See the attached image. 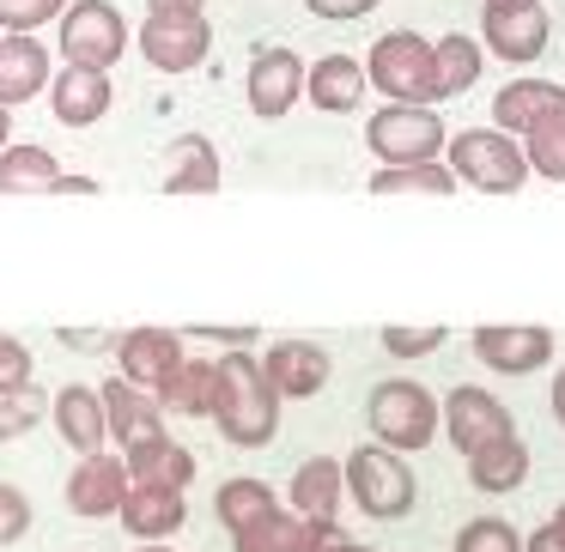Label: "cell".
I'll use <instances>...</instances> for the list:
<instances>
[{
    "label": "cell",
    "instance_id": "cell-16",
    "mask_svg": "<svg viewBox=\"0 0 565 552\" xmlns=\"http://www.w3.org/2000/svg\"><path fill=\"white\" fill-rule=\"evenodd\" d=\"M50 104H55V122L62 128H92V122L110 116L116 86H110V74H92V67H55Z\"/></svg>",
    "mask_w": 565,
    "mask_h": 552
},
{
    "label": "cell",
    "instance_id": "cell-26",
    "mask_svg": "<svg viewBox=\"0 0 565 552\" xmlns=\"http://www.w3.org/2000/svg\"><path fill=\"white\" fill-rule=\"evenodd\" d=\"M341 491H347V474L334 455H310V462H298L292 474V510L298 516H341Z\"/></svg>",
    "mask_w": 565,
    "mask_h": 552
},
{
    "label": "cell",
    "instance_id": "cell-21",
    "mask_svg": "<svg viewBox=\"0 0 565 552\" xmlns=\"http://www.w3.org/2000/svg\"><path fill=\"white\" fill-rule=\"evenodd\" d=\"M116 522H122L135 540H171L177 528L189 522V498L171 491V486H128Z\"/></svg>",
    "mask_w": 565,
    "mask_h": 552
},
{
    "label": "cell",
    "instance_id": "cell-4",
    "mask_svg": "<svg viewBox=\"0 0 565 552\" xmlns=\"http://www.w3.org/2000/svg\"><path fill=\"white\" fill-rule=\"evenodd\" d=\"M135 31H128L122 7L116 0H67L62 25H55V50H62V67H92V74H110L128 55Z\"/></svg>",
    "mask_w": 565,
    "mask_h": 552
},
{
    "label": "cell",
    "instance_id": "cell-20",
    "mask_svg": "<svg viewBox=\"0 0 565 552\" xmlns=\"http://www.w3.org/2000/svg\"><path fill=\"white\" fill-rule=\"evenodd\" d=\"M225 171H220V152H213L207 134H177L171 152H164V195H220Z\"/></svg>",
    "mask_w": 565,
    "mask_h": 552
},
{
    "label": "cell",
    "instance_id": "cell-18",
    "mask_svg": "<svg viewBox=\"0 0 565 552\" xmlns=\"http://www.w3.org/2000/svg\"><path fill=\"white\" fill-rule=\"evenodd\" d=\"M50 50L38 37H0V110H19V104L43 98L50 91Z\"/></svg>",
    "mask_w": 565,
    "mask_h": 552
},
{
    "label": "cell",
    "instance_id": "cell-36",
    "mask_svg": "<svg viewBox=\"0 0 565 552\" xmlns=\"http://www.w3.org/2000/svg\"><path fill=\"white\" fill-rule=\"evenodd\" d=\"M67 13V0H0V31L7 37H31L38 25Z\"/></svg>",
    "mask_w": 565,
    "mask_h": 552
},
{
    "label": "cell",
    "instance_id": "cell-29",
    "mask_svg": "<svg viewBox=\"0 0 565 552\" xmlns=\"http://www.w3.org/2000/svg\"><path fill=\"white\" fill-rule=\"evenodd\" d=\"M232 552H305V516L274 504L256 522L232 528Z\"/></svg>",
    "mask_w": 565,
    "mask_h": 552
},
{
    "label": "cell",
    "instance_id": "cell-6",
    "mask_svg": "<svg viewBox=\"0 0 565 552\" xmlns=\"http://www.w3.org/2000/svg\"><path fill=\"white\" fill-rule=\"evenodd\" d=\"M365 86L383 91L390 104H438L431 43L419 37V31H390V37H377L365 55Z\"/></svg>",
    "mask_w": 565,
    "mask_h": 552
},
{
    "label": "cell",
    "instance_id": "cell-9",
    "mask_svg": "<svg viewBox=\"0 0 565 552\" xmlns=\"http://www.w3.org/2000/svg\"><path fill=\"white\" fill-rule=\"evenodd\" d=\"M140 55H147V67H159V74H189V67L207 62L213 50V25L207 13H147V25H140Z\"/></svg>",
    "mask_w": 565,
    "mask_h": 552
},
{
    "label": "cell",
    "instance_id": "cell-46",
    "mask_svg": "<svg viewBox=\"0 0 565 552\" xmlns=\"http://www.w3.org/2000/svg\"><path fill=\"white\" fill-rule=\"evenodd\" d=\"M547 401H553V419H559V425H565V370H559V377H553V394H547Z\"/></svg>",
    "mask_w": 565,
    "mask_h": 552
},
{
    "label": "cell",
    "instance_id": "cell-42",
    "mask_svg": "<svg viewBox=\"0 0 565 552\" xmlns=\"http://www.w3.org/2000/svg\"><path fill=\"white\" fill-rule=\"evenodd\" d=\"M317 19H365V13H377L383 0H305Z\"/></svg>",
    "mask_w": 565,
    "mask_h": 552
},
{
    "label": "cell",
    "instance_id": "cell-48",
    "mask_svg": "<svg viewBox=\"0 0 565 552\" xmlns=\"http://www.w3.org/2000/svg\"><path fill=\"white\" fill-rule=\"evenodd\" d=\"M7 134H13V110H0V152H7Z\"/></svg>",
    "mask_w": 565,
    "mask_h": 552
},
{
    "label": "cell",
    "instance_id": "cell-45",
    "mask_svg": "<svg viewBox=\"0 0 565 552\" xmlns=\"http://www.w3.org/2000/svg\"><path fill=\"white\" fill-rule=\"evenodd\" d=\"M207 0H147V13H201Z\"/></svg>",
    "mask_w": 565,
    "mask_h": 552
},
{
    "label": "cell",
    "instance_id": "cell-13",
    "mask_svg": "<svg viewBox=\"0 0 565 552\" xmlns=\"http://www.w3.org/2000/svg\"><path fill=\"white\" fill-rule=\"evenodd\" d=\"M183 365V328H128L116 340V377L159 394V382Z\"/></svg>",
    "mask_w": 565,
    "mask_h": 552
},
{
    "label": "cell",
    "instance_id": "cell-5",
    "mask_svg": "<svg viewBox=\"0 0 565 552\" xmlns=\"http://www.w3.org/2000/svg\"><path fill=\"white\" fill-rule=\"evenodd\" d=\"M341 474H347L353 504L371 516V522H402V516L414 510V498H419V479H414V467H407V455L383 450V443H359V450L341 462Z\"/></svg>",
    "mask_w": 565,
    "mask_h": 552
},
{
    "label": "cell",
    "instance_id": "cell-23",
    "mask_svg": "<svg viewBox=\"0 0 565 552\" xmlns=\"http://www.w3.org/2000/svg\"><path fill=\"white\" fill-rule=\"evenodd\" d=\"M541 116H565V86H553V79H511L492 98V128L499 134H523Z\"/></svg>",
    "mask_w": 565,
    "mask_h": 552
},
{
    "label": "cell",
    "instance_id": "cell-24",
    "mask_svg": "<svg viewBox=\"0 0 565 552\" xmlns=\"http://www.w3.org/2000/svg\"><path fill=\"white\" fill-rule=\"evenodd\" d=\"M50 413H55V431H62V443H74L79 455H92V450H104V443H110V425H104V401H98V389H92V382H67V389L50 401Z\"/></svg>",
    "mask_w": 565,
    "mask_h": 552
},
{
    "label": "cell",
    "instance_id": "cell-25",
    "mask_svg": "<svg viewBox=\"0 0 565 552\" xmlns=\"http://www.w3.org/2000/svg\"><path fill=\"white\" fill-rule=\"evenodd\" d=\"M529 479V443L516 431L504 437H487L475 455H468V486L475 491H516Z\"/></svg>",
    "mask_w": 565,
    "mask_h": 552
},
{
    "label": "cell",
    "instance_id": "cell-49",
    "mask_svg": "<svg viewBox=\"0 0 565 552\" xmlns=\"http://www.w3.org/2000/svg\"><path fill=\"white\" fill-rule=\"evenodd\" d=\"M135 552H177V546H164V540H140Z\"/></svg>",
    "mask_w": 565,
    "mask_h": 552
},
{
    "label": "cell",
    "instance_id": "cell-41",
    "mask_svg": "<svg viewBox=\"0 0 565 552\" xmlns=\"http://www.w3.org/2000/svg\"><path fill=\"white\" fill-rule=\"evenodd\" d=\"M347 540V528L334 522V516H305V552H329V546H341Z\"/></svg>",
    "mask_w": 565,
    "mask_h": 552
},
{
    "label": "cell",
    "instance_id": "cell-44",
    "mask_svg": "<svg viewBox=\"0 0 565 552\" xmlns=\"http://www.w3.org/2000/svg\"><path fill=\"white\" fill-rule=\"evenodd\" d=\"M55 195H98V183H92V176H55Z\"/></svg>",
    "mask_w": 565,
    "mask_h": 552
},
{
    "label": "cell",
    "instance_id": "cell-40",
    "mask_svg": "<svg viewBox=\"0 0 565 552\" xmlns=\"http://www.w3.org/2000/svg\"><path fill=\"white\" fill-rule=\"evenodd\" d=\"M195 340H220V346H256V322H201V328H189Z\"/></svg>",
    "mask_w": 565,
    "mask_h": 552
},
{
    "label": "cell",
    "instance_id": "cell-30",
    "mask_svg": "<svg viewBox=\"0 0 565 552\" xmlns=\"http://www.w3.org/2000/svg\"><path fill=\"white\" fill-rule=\"evenodd\" d=\"M55 152L43 147H7L0 152V195H55Z\"/></svg>",
    "mask_w": 565,
    "mask_h": 552
},
{
    "label": "cell",
    "instance_id": "cell-19",
    "mask_svg": "<svg viewBox=\"0 0 565 552\" xmlns=\"http://www.w3.org/2000/svg\"><path fill=\"white\" fill-rule=\"evenodd\" d=\"M122 467H128V486H171V491H189L195 479V455L159 431V437H140L135 450H122Z\"/></svg>",
    "mask_w": 565,
    "mask_h": 552
},
{
    "label": "cell",
    "instance_id": "cell-38",
    "mask_svg": "<svg viewBox=\"0 0 565 552\" xmlns=\"http://www.w3.org/2000/svg\"><path fill=\"white\" fill-rule=\"evenodd\" d=\"M31 522H38V516H31V498L0 479V546H19V540L31 534Z\"/></svg>",
    "mask_w": 565,
    "mask_h": 552
},
{
    "label": "cell",
    "instance_id": "cell-43",
    "mask_svg": "<svg viewBox=\"0 0 565 552\" xmlns=\"http://www.w3.org/2000/svg\"><path fill=\"white\" fill-rule=\"evenodd\" d=\"M523 552H565V504L553 510V522H541L535 534L523 540Z\"/></svg>",
    "mask_w": 565,
    "mask_h": 552
},
{
    "label": "cell",
    "instance_id": "cell-28",
    "mask_svg": "<svg viewBox=\"0 0 565 552\" xmlns=\"http://www.w3.org/2000/svg\"><path fill=\"white\" fill-rule=\"evenodd\" d=\"M371 195H438V201H450L456 188V171L444 159H426V164H377V176H371Z\"/></svg>",
    "mask_w": 565,
    "mask_h": 552
},
{
    "label": "cell",
    "instance_id": "cell-7",
    "mask_svg": "<svg viewBox=\"0 0 565 552\" xmlns=\"http://www.w3.org/2000/svg\"><path fill=\"white\" fill-rule=\"evenodd\" d=\"M365 140L377 152V164H426V159H444L450 134H444L431 104H383L365 122Z\"/></svg>",
    "mask_w": 565,
    "mask_h": 552
},
{
    "label": "cell",
    "instance_id": "cell-39",
    "mask_svg": "<svg viewBox=\"0 0 565 552\" xmlns=\"http://www.w3.org/2000/svg\"><path fill=\"white\" fill-rule=\"evenodd\" d=\"M13 382H31V346L0 334V389H13Z\"/></svg>",
    "mask_w": 565,
    "mask_h": 552
},
{
    "label": "cell",
    "instance_id": "cell-17",
    "mask_svg": "<svg viewBox=\"0 0 565 552\" xmlns=\"http://www.w3.org/2000/svg\"><path fill=\"white\" fill-rule=\"evenodd\" d=\"M98 401H104V425H110V443H122V450H135L140 437H159V431H164V407L152 401L147 389L122 382V377H104Z\"/></svg>",
    "mask_w": 565,
    "mask_h": 552
},
{
    "label": "cell",
    "instance_id": "cell-35",
    "mask_svg": "<svg viewBox=\"0 0 565 552\" xmlns=\"http://www.w3.org/2000/svg\"><path fill=\"white\" fill-rule=\"evenodd\" d=\"M450 552H523V534L504 516H475V522L456 528Z\"/></svg>",
    "mask_w": 565,
    "mask_h": 552
},
{
    "label": "cell",
    "instance_id": "cell-31",
    "mask_svg": "<svg viewBox=\"0 0 565 552\" xmlns=\"http://www.w3.org/2000/svg\"><path fill=\"white\" fill-rule=\"evenodd\" d=\"M152 401L164 407V413H189L201 419L213 407V358H183V365L171 370V377L159 382V394Z\"/></svg>",
    "mask_w": 565,
    "mask_h": 552
},
{
    "label": "cell",
    "instance_id": "cell-34",
    "mask_svg": "<svg viewBox=\"0 0 565 552\" xmlns=\"http://www.w3.org/2000/svg\"><path fill=\"white\" fill-rule=\"evenodd\" d=\"M50 419V394L38 389V382H13V389H0V443L25 437L31 425H43Z\"/></svg>",
    "mask_w": 565,
    "mask_h": 552
},
{
    "label": "cell",
    "instance_id": "cell-33",
    "mask_svg": "<svg viewBox=\"0 0 565 552\" xmlns=\"http://www.w3.org/2000/svg\"><path fill=\"white\" fill-rule=\"evenodd\" d=\"M274 486L268 479H256V474H237V479H225L220 491H213V516H220L225 528H244V522H256L262 510H274Z\"/></svg>",
    "mask_w": 565,
    "mask_h": 552
},
{
    "label": "cell",
    "instance_id": "cell-12",
    "mask_svg": "<svg viewBox=\"0 0 565 552\" xmlns=\"http://www.w3.org/2000/svg\"><path fill=\"white\" fill-rule=\"evenodd\" d=\"M305 67L292 50H262L249 62V79H244V98H249V116L256 122H280L298 98H305Z\"/></svg>",
    "mask_w": 565,
    "mask_h": 552
},
{
    "label": "cell",
    "instance_id": "cell-37",
    "mask_svg": "<svg viewBox=\"0 0 565 552\" xmlns=\"http://www.w3.org/2000/svg\"><path fill=\"white\" fill-rule=\"evenodd\" d=\"M377 340H383L390 358H426V353L444 346V328H431V322H419V328H383Z\"/></svg>",
    "mask_w": 565,
    "mask_h": 552
},
{
    "label": "cell",
    "instance_id": "cell-47",
    "mask_svg": "<svg viewBox=\"0 0 565 552\" xmlns=\"http://www.w3.org/2000/svg\"><path fill=\"white\" fill-rule=\"evenodd\" d=\"M329 552H377V546H365V540H353V534H347L341 546H329Z\"/></svg>",
    "mask_w": 565,
    "mask_h": 552
},
{
    "label": "cell",
    "instance_id": "cell-15",
    "mask_svg": "<svg viewBox=\"0 0 565 552\" xmlns=\"http://www.w3.org/2000/svg\"><path fill=\"white\" fill-rule=\"evenodd\" d=\"M262 370H268L280 401H310V394L329 389L334 358H329V346H317V340H280V346L262 353Z\"/></svg>",
    "mask_w": 565,
    "mask_h": 552
},
{
    "label": "cell",
    "instance_id": "cell-10",
    "mask_svg": "<svg viewBox=\"0 0 565 552\" xmlns=\"http://www.w3.org/2000/svg\"><path fill=\"white\" fill-rule=\"evenodd\" d=\"M475 358L499 377H535L553 358V328H541V322H487V328H475Z\"/></svg>",
    "mask_w": 565,
    "mask_h": 552
},
{
    "label": "cell",
    "instance_id": "cell-2",
    "mask_svg": "<svg viewBox=\"0 0 565 552\" xmlns=\"http://www.w3.org/2000/svg\"><path fill=\"white\" fill-rule=\"evenodd\" d=\"M444 164L456 171L462 188H480V195H516L529 183V164L516 134H499V128H456L444 140Z\"/></svg>",
    "mask_w": 565,
    "mask_h": 552
},
{
    "label": "cell",
    "instance_id": "cell-32",
    "mask_svg": "<svg viewBox=\"0 0 565 552\" xmlns=\"http://www.w3.org/2000/svg\"><path fill=\"white\" fill-rule=\"evenodd\" d=\"M523 164L529 176H541V183H565V116H541L535 128H523Z\"/></svg>",
    "mask_w": 565,
    "mask_h": 552
},
{
    "label": "cell",
    "instance_id": "cell-14",
    "mask_svg": "<svg viewBox=\"0 0 565 552\" xmlns=\"http://www.w3.org/2000/svg\"><path fill=\"white\" fill-rule=\"evenodd\" d=\"M122 498H128V467H122V455H110V450L79 455V467L67 474V510L86 516V522H104V516L122 510Z\"/></svg>",
    "mask_w": 565,
    "mask_h": 552
},
{
    "label": "cell",
    "instance_id": "cell-22",
    "mask_svg": "<svg viewBox=\"0 0 565 552\" xmlns=\"http://www.w3.org/2000/svg\"><path fill=\"white\" fill-rule=\"evenodd\" d=\"M365 62H353V55H322V62L305 67V98L317 104V110L329 116H347L365 104Z\"/></svg>",
    "mask_w": 565,
    "mask_h": 552
},
{
    "label": "cell",
    "instance_id": "cell-11",
    "mask_svg": "<svg viewBox=\"0 0 565 552\" xmlns=\"http://www.w3.org/2000/svg\"><path fill=\"white\" fill-rule=\"evenodd\" d=\"M438 425H444V437H450V450L475 455L487 437H504V431H511V407L492 401V389H480V382H456V389L444 394Z\"/></svg>",
    "mask_w": 565,
    "mask_h": 552
},
{
    "label": "cell",
    "instance_id": "cell-8",
    "mask_svg": "<svg viewBox=\"0 0 565 552\" xmlns=\"http://www.w3.org/2000/svg\"><path fill=\"white\" fill-rule=\"evenodd\" d=\"M480 37H487V50L499 55V62L523 67L547 50L553 19H547L541 0H487V7H480Z\"/></svg>",
    "mask_w": 565,
    "mask_h": 552
},
{
    "label": "cell",
    "instance_id": "cell-27",
    "mask_svg": "<svg viewBox=\"0 0 565 552\" xmlns=\"http://www.w3.org/2000/svg\"><path fill=\"white\" fill-rule=\"evenodd\" d=\"M480 67H487V50H480L475 37H456V31H444V37L431 43V79H438V104H444V98H462L468 86H480Z\"/></svg>",
    "mask_w": 565,
    "mask_h": 552
},
{
    "label": "cell",
    "instance_id": "cell-1",
    "mask_svg": "<svg viewBox=\"0 0 565 552\" xmlns=\"http://www.w3.org/2000/svg\"><path fill=\"white\" fill-rule=\"evenodd\" d=\"M207 419L225 431V443L237 450H262L280 431V394H274L268 370L249 346H225V358H213V407Z\"/></svg>",
    "mask_w": 565,
    "mask_h": 552
},
{
    "label": "cell",
    "instance_id": "cell-3",
    "mask_svg": "<svg viewBox=\"0 0 565 552\" xmlns=\"http://www.w3.org/2000/svg\"><path fill=\"white\" fill-rule=\"evenodd\" d=\"M365 425H371V437H377L383 450L414 455V450H426V443L438 437V401H431L426 382L390 377V382H377V389L365 394Z\"/></svg>",
    "mask_w": 565,
    "mask_h": 552
}]
</instances>
